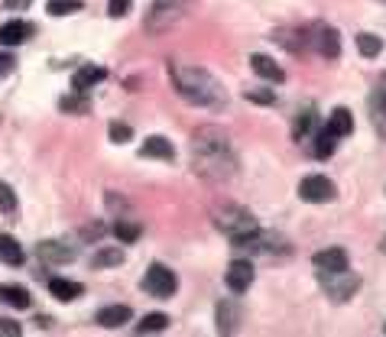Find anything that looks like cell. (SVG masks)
Listing matches in <instances>:
<instances>
[{
  "mask_svg": "<svg viewBox=\"0 0 386 337\" xmlns=\"http://www.w3.org/2000/svg\"><path fill=\"white\" fill-rule=\"evenodd\" d=\"M192 166L208 179H231L237 172V159L231 153V139L218 126H202L192 137Z\"/></svg>",
  "mask_w": 386,
  "mask_h": 337,
  "instance_id": "cell-1",
  "label": "cell"
},
{
  "mask_svg": "<svg viewBox=\"0 0 386 337\" xmlns=\"http://www.w3.org/2000/svg\"><path fill=\"white\" fill-rule=\"evenodd\" d=\"M169 75L179 97H185L189 104L208 107V110H218V107L227 104L224 88H221L215 75L202 72V68H189V65H169Z\"/></svg>",
  "mask_w": 386,
  "mask_h": 337,
  "instance_id": "cell-2",
  "label": "cell"
},
{
  "mask_svg": "<svg viewBox=\"0 0 386 337\" xmlns=\"http://www.w3.org/2000/svg\"><path fill=\"white\" fill-rule=\"evenodd\" d=\"M185 3H189V0H153L150 13H146V30H150V32L169 30L172 23L182 20Z\"/></svg>",
  "mask_w": 386,
  "mask_h": 337,
  "instance_id": "cell-3",
  "label": "cell"
},
{
  "mask_svg": "<svg viewBox=\"0 0 386 337\" xmlns=\"http://www.w3.org/2000/svg\"><path fill=\"white\" fill-rule=\"evenodd\" d=\"M215 224L221 227V231L231 237V240H237V237H244V233L257 231V221H253V214L244 208H224L215 214Z\"/></svg>",
  "mask_w": 386,
  "mask_h": 337,
  "instance_id": "cell-4",
  "label": "cell"
},
{
  "mask_svg": "<svg viewBox=\"0 0 386 337\" xmlns=\"http://www.w3.org/2000/svg\"><path fill=\"white\" fill-rule=\"evenodd\" d=\"M143 289L150 295H156V298H172L175 289H179V282H175V273H172L169 266L153 263L146 269V276H143Z\"/></svg>",
  "mask_w": 386,
  "mask_h": 337,
  "instance_id": "cell-5",
  "label": "cell"
},
{
  "mask_svg": "<svg viewBox=\"0 0 386 337\" xmlns=\"http://www.w3.org/2000/svg\"><path fill=\"white\" fill-rule=\"evenodd\" d=\"M322 285H325V292L331 295L334 302H347V298L360 289V279H357L351 269H341V273H325Z\"/></svg>",
  "mask_w": 386,
  "mask_h": 337,
  "instance_id": "cell-6",
  "label": "cell"
},
{
  "mask_svg": "<svg viewBox=\"0 0 386 337\" xmlns=\"http://www.w3.org/2000/svg\"><path fill=\"white\" fill-rule=\"evenodd\" d=\"M338 195L331 179H325V175H309V179H302L299 185V198L302 201H311V204H328V201Z\"/></svg>",
  "mask_w": 386,
  "mask_h": 337,
  "instance_id": "cell-7",
  "label": "cell"
},
{
  "mask_svg": "<svg viewBox=\"0 0 386 337\" xmlns=\"http://www.w3.org/2000/svg\"><path fill=\"white\" fill-rule=\"evenodd\" d=\"M309 42L325 55V59H338V55H341V36H338V30L325 26V23L311 26V30H309Z\"/></svg>",
  "mask_w": 386,
  "mask_h": 337,
  "instance_id": "cell-8",
  "label": "cell"
},
{
  "mask_svg": "<svg viewBox=\"0 0 386 337\" xmlns=\"http://www.w3.org/2000/svg\"><path fill=\"white\" fill-rule=\"evenodd\" d=\"M311 263H315L318 276H325V273H341V269H347V253H344L341 247H331V250L315 253V256H311Z\"/></svg>",
  "mask_w": 386,
  "mask_h": 337,
  "instance_id": "cell-9",
  "label": "cell"
},
{
  "mask_svg": "<svg viewBox=\"0 0 386 337\" xmlns=\"http://www.w3.org/2000/svg\"><path fill=\"white\" fill-rule=\"evenodd\" d=\"M250 285H253V263L234 260V263L227 266V289L231 292H247Z\"/></svg>",
  "mask_w": 386,
  "mask_h": 337,
  "instance_id": "cell-10",
  "label": "cell"
},
{
  "mask_svg": "<svg viewBox=\"0 0 386 337\" xmlns=\"http://www.w3.org/2000/svg\"><path fill=\"white\" fill-rule=\"evenodd\" d=\"M36 253L43 263H72L75 260V247H68L62 240H43L36 247Z\"/></svg>",
  "mask_w": 386,
  "mask_h": 337,
  "instance_id": "cell-11",
  "label": "cell"
},
{
  "mask_svg": "<svg viewBox=\"0 0 386 337\" xmlns=\"http://www.w3.org/2000/svg\"><path fill=\"white\" fill-rule=\"evenodd\" d=\"M218 334H234L237 325H240V308H237L234 298H224L221 305H218Z\"/></svg>",
  "mask_w": 386,
  "mask_h": 337,
  "instance_id": "cell-12",
  "label": "cell"
},
{
  "mask_svg": "<svg viewBox=\"0 0 386 337\" xmlns=\"http://www.w3.org/2000/svg\"><path fill=\"white\" fill-rule=\"evenodd\" d=\"M139 156L143 159H175V146H172L166 137H146V143L139 146Z\"/></svg>",
  "mask_w": 386,
  "mask_h": 337,
  "instance_id": "cell-13",
  "label": "cell"
},
{
  "mask_svg": "<svg viewBox=\"0 0 386 337\" xmlns=\"http://www.w3.org/2000/svg\"><path fill=\"white\" fill-rule=\"evenodd\" d=\"M250 65H253V72L260 75V78H267V81L279 84V81H286V72L276 65V59H269V55H250Z\"/></svg>",
  "mask_w": 386,
  "mask_h": 337,
  "instance_id": "cell-14",
  "label": "cell"
},
{
  "mask_svg": "<svg viewBox=\"0 0 386 337\" xmlns=\"http://www.w3.org/2000/svg\"><path fill=\"white\" fill-rule=\"evenodd\" d=\"M104 78H108V72H104L101 65H81V68L72 75V88H75V91H88L91 84L104 81Z\"/></svg>",
  "mask_w": 386,
  "mask_h": 337,
  "instance_id": "cell-15",
  "label": "cell"
},
{
  "mask_svg": "<svg viewBox=\"0 0 386 337\" xmlns=\"http://www.w3.org/2000/svg\"><path fill=\"white\" fill-rule=\"evenodd\" d=\"M315 126H318V114H315V107H302L299 117H296V126H292V137L299 139V143H305V139H311Z\"/></svg>",
  "mask_w": 386,
  "mask_h": 337,
  "instance_id": "cell-16",
  "label": "cell"
},
{
  "mask_svg": "<svg viewBox=\"0 0 386 337\" xmlns=\"http://www.w3.org/2000/svg\"><path fill=\"white\" fill-rule=\"evenodd\" d=\"M130 315H133V311H130L127 305H108V308H101L95 318L101 327H120L130 321Z\"/></svg>",
  "mask_w": 386,
  "mask_h": 337,
  "instance_id": "cell-17",
  "label": "cell"
},
{
  "mask_svg": "<svg viewBox=\"0 0 386 337\" xmlns=\"http://www.w3.org/2000/svg\"><path fill=\"white\" fill-rule=\"evenodd\" d=\"M49 292H52V298H59V302H75L78 295H85V285L68 282V279H59V276H55L52 282H49Z\"/></svg>",
  "mask_w": 386,
  "mask_h": 337,
  "instance_id": "cell-18",
  "label": "cell"
},
{
  "mask_svg": "<svg viewBox=\"0 0 386 337\" xmlns=\"http://www.w3.org/2000/svg\"><path fill=\"white\" fill-rule=\"evenodd\" d=\"M26 36H30V26L23 20H10L0 26V46H20L26 42Z\"/></svg>",
  "mask_w": 386,
  "mask_h": 337,
  "instance_id": "cell-19",
  "label": "cell"
},
{
  "mask_svg": "<svg viewBox=\"0 0 386 337\" xmlns=\"http://www.w3.org/2000/svg\"><path fill=\"white\" fill-rule=\"evenodd\" d=\"M23 260H26L23 247L13 240L10 233H3V237H0V263H7V266H23Z\"/></svg>",
  "mask_w": 386,
  "mask_h": 337,
  "instance_id": "cell-20",
  "label": "cell"
},
{
  "mask_svg": "<svg viewBox=\"0 0 386 337\" xmlns=\"http://www.w3.org/2000/svg\"><path fill=\"white\" fill-rule=\"evenodd\" d=\"M370 120L376 126V137L386 139V95L383 91H374V97H370Z\"/></svg>",
  "mask_w": 386,
  "mask_h": 337,
  "instance_id": "cell-21",
  "label": "cell"
},
{
  "mask_svg": "<svg viewBox=\"0 0 386 337\" xmlns=\"http://www.w3.org/2000/svg\"><path fill=\"white\" fill-rule=\"evenodd\" d=\"M334 146H338V137H334L328 126H322V130L311 137V153H315L318 159H328L334 153Z\"/></svg>",
  "mask_w": 386,
  "mask_h": 337,
  "instance_id": "cell-22",
  "label": "cell"
},
{
  "mask_svg": "<svg viewBox=\"0 0 386 337\" xmlns=\"http://www.w3.org/2000/svg\"><path fill=\"white\" fill-rule=\"evenodd\" d=\"M328 130H331L334 137H347L351 130H354V117L347 107H338L331 117H328Z\"/></svg>",
  "mask_w": 386,
  "mask_h": 337,
  "instance_id": "cell-23",
  "label": "cell"
},
{
  "mask_svg": "<svg viewBox=\"0 0 386 337\" xmlns=\"http://www.w3.org/2000/svg\"><path fill=\"white\" fill-rule=\"evenodd\" d=\"M0 302L13 308H30V292L23 285H0Z\"/></svg>",
  "mask_w": 386,
  "mask_h": 337,
  "instance_id": "cell-24",
  "label": "cell"
},
{
  "mask_svg": "<svg viewBox=\"0 0 386 337\" xmlns=\"http://www.w3.org/2000/svg\"><path fill=\"white\" fill-rule=\"evenodd\" d=\"M85 7L81 0H46V13L52 17H68V13H78Z\"/></svg>",
  "mask_w": 386,
  "mask_h": 337,
  "instance_id": "cell-25",
  "label": "cell"
},
{
  "mask_svg": "<svg viewBox=\"0 0 386 337\" xmlns=\"http://www.w3.org/2000/svg\"><path fill=\"white\" fill-rule=\"evenodd\" d=\"M65 114H88L91 110V101L85 97V91H75L72 97H62V104H59Z\"/></svg>",
  "mask_w": 386,
  "mask_h": 337,
  "instance_id": "cell-26",
  "label": "cell"
},
{
  "mask_svg": "<svg viewBox=\"0 0 386 337\" xmlns=\"http://www.w3.org/2000/svg\"><path fill=\"white\" fill-rule=\"evenodd\" d=\"M357 49H360V55L374 59V55H380V49H383V39L374 36V32H360V36H357Z\"/></svg>",
  "mask_w": 386,
  "mask_h": 337,
  "instance_id": "cell-27",
  "label": "cell"
},
{
  "mask_svg": "<svg viewBox=\"0 0 386 337\" xmlns=\"http://www.w3.org/2000/svg\"><path fill=\"white\" fill-rule=\"evenodd\" d=\"M169 327V318L166 315H146L143 321L137 325V334H160Z\"/></svg>",
  "mask_w": 386,
  "mask_h": 337,
  "instance_id": "cell-28",
  "label": "cell"
},
{
  "mask_svg": "<svg viewBox=\"0 0 386 337\" xmlns=\"http://www.w3.org/2000/svg\"><path fill=\"white\" fill-rule=\"evenodd\" d=\"M124 263V250H97L91 256V266L95 269H104V266H120Z\"/></svg>",
  "mask_w": 386,
  "mask_h": 337,
  "instance_id": "cell-29",
  "label": "cell"
},
{
  "mask_svg": "<svg viewBox=\"0 0 386 337\" xmlns=\"http://www.w3.org/2000/svg\"><path fill=\"white\" fill-rule=\"evenodd\" d=\"M114 233H117V240L120 243H133L139 237V224L133 221H117L114 224Z\"/></svg>",
  "mask_w": 386,
  "mask_h": 337,
  "instance_id": "cell-30",
  "label": "cell"
},
{
  "mask_svg": "<svg viewBox=\"0 0 386 337\" xmlns=\"http://www.w3.org/2000/svg\"><path fill=\"white\" fill-rule=\"evenodd\" d=\"M0 211L3 214H13L17 211V195H13V189L7 182H0Z\"/></svg>",
  "mask_w": 386,
  "mask_h": 337,
  "instance_id": "cell-31",
  "label": "cell"
},
{
  "mask_svg": "<svg viewBox=\"0 0 386 337\" xmlns=\"http://www.w3.org/2000/svg\"><path fill=\"white\" fill-rule=\"evenodd\" d=\"M110 139H114V143H130V139H133V126L110 124Z\"/></svg>",
  "mask_w": 386,
  "mask_h": 337,
  "instance_id": "cell-32",
  "label": "cell"
},
{
  "mask_svg": "<svg viewBox=\"0 0 386 337\" xmlns=\"http://www.w3.org/2000/svg\"><path fill=\"white\" fill-rule=\"evenodd\" d=\"M0 334L3 337H20L23 327L17 325V321H10V318H0Z\"/></svg>",
  "mask_w": 386,
  "mask_h": 337,
  "instance_id": "cell-33",
  "label": "cell"
},
{
  "mask_svg": "<svg viewBox=\"0 0 386 337\" xmlns=\"http://www.w3.org/2000/svg\"><path fill=\"white\" fill-rule=\"evenodd\" d=\"M108 13L114 17V20H117V17H127V13H130V0H110Z\"/></svg>",
  "mask_w": 386,
  "mask_h": 337,
  "instance_id": "cell-34",
  "label": "cell"
},
{
  "mask_svg": "<svg viewBox=\"0 0 386 337\" xmlns=\"http://www.w3.org/2000/svg\"><path fill=\"white\" fill-rule=\"evenodd\" d=\"M247 101H253V104H273V101H276V95L260 88V91H247Z\"/></svg>",
  "mask_w": 386,
  "mask_h": 337,
  "instance_id": "cell-35",
  "label": "cell"
},
{
  "mask_svg": "<svg viewBox=\"0 0 386 337\" xmlns=\"http://www.w3.org/2000/svg\"><path fill=\"white\" fill-rule=\"evenodd\" d=\"M30 3L32 0H3V7H7V10H26Z\"/></svg>",
  "mask_w": 386,
  "mask_h": 337,
  "instance_id": "cell-36",
  "label": "cell"
},
{
  "mask_svg": "<svg viewBox=\"0 0 386 337\" xmlns=\"http://www.w3.org/2000/svg\"><path fill=\"white\" fill-rule=\"evenodd\" d=\"M13 68V59L10 55H0V72H10Z\"/></svg>",
  "mask_w": 386,
  "mask_h": 337,
  "instance_id": "cell-37",
  "label": "cell"
},
{
  "mask_svg": "<svg viewBox=\"0 0 386 337\" xmlns=\"http://www.w3.org/2000/svg\"><path fill=\"white\" fill-rule=\"evenodd\" d=\"M380 250H383V253H386V237H383V240H380Z\"/></svg>",
  "mask_w": 386,
  "mask_h": 337,
  "instance_id": "cell-38",
  "label": "cell"
},
{
  "mask_svg": "<svg viewBox=\"0 0 386 337\" xmlns=\"http://www.w3.org/2000/svg\"><path fill=\"white\" fill-rule=\"evenodd\" d=\"M383 334H386V325H383Z\"/></svg>",
  "mask_w": 386,
  "mask_h": 337,
  "instance_id": "cell-39",
  "label": "cell"
}]
</instances>
